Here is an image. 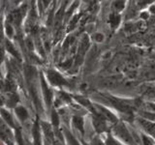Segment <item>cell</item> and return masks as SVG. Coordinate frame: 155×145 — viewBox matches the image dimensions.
<instances>
[{
  "instance_id": "obj_1",
  "label": "cell",
  "mask_w": 155,
  "mask_h": 145,
  "mask_svg": "<svg viewBox=\"0 0 155 145\" xmlns=\"http://www.w3.org/2000/svg\"><path fill=\"white\" fill-rule=\"evenodd\" d=\"M46 76H47V79L48 81L52 86H55V87H64L68 85V82L67 80L64 79L59 72H57L53 69H48L46 72Z\"/></svg>"
},
{
  "instance_id": "obj_15",
  "label": "cell",
  "mask_w": 155,
  "mask_h": 145,
  "mask_svg": "<svg viewBox=\"0 0 155 145\" xmlns=\"http://www.w3.org/2000/svg\"><path fill=\"white\" fill-rule=\"evenodd\" d=\"M2 106H3V97L1 93H0V108H2Z\"/></svg>"
},
{
  "instance_id": "obj_5",
  "label": "cell",
  "mask_w": 155,
  "mask_h": 145,
  "mask_svg": "<svg viewBox=\"0 0 155 145\" xmlns=\"http://www.w3.org/2000/svg\"><path fill=\"white\" fill-rule=\"evenodd\" d=\"M93 124L98 133H104L107 130V120L99 113L93 116Z\"/></svg>"
},
{
  "instance_id": "obj_14",
  "label": "cell",
  "mask_w": 155,
  "mask_h": 145,
  "mask_svg": "<svg viewBox=\"0 0 155 145\" xmlns=\"http://www.w3.org/2000/svg\"><path fill=\"white\" fill-rule=\"evenodd\" d=\"M143 144L144 145H154L152 140L150 139L149 137H145V135H143Z\"/></svg>"
},
{
  "instance_id": "obj_8",
  "label": "cell",
  "mask_w": 155,
  "mask_h": 145,
  "mask_svg": "<svg viewBox=\"0 0 155 145\" xmlns=\"http://www.w3.org/2000/svg\"><path fill=\"white\" fill-rule=\"evenodd\" d=\"M5 47V50L10 53V54H12L14 57H16L18 60H21V56H19L16 47L14 46V44L10 41L9 39H6V41H5V47Z\"/></svg>"
},
{
  "instance_id": "obj_9",
  "label": "cell",
  "mask_w": 155,
  "mask_h": 145,
  "mask_svg": "<svg viewBox=\"0 0 155 145\" xmlns=\"http://www.w3.org/2000/svg\"><path fill=\"white\" fill-rule=\"evenodd\" d=\"M142 124H143V128L145 130V132L155 138V123L148 122V121H143Z\"/></svg>"
},
{
  "instance_id": "obj_6",
  "label": "cell",
  "mask_w": 155,
  "mask_h": 145,
  "mask_svg": "<svg viewBox=\"0 0 155 145\" xmlns=\"http://www.w3.org/2000/svg\"><path fill=\"white\" fill-rule=\"evenodd\" d=\"M14 110H15V114H16L17 118L18 119V121H21V123H24L25 121L28 120L29 113H28L27 109L24 108L23 105H18L14 108Z\"/></svg>"
},
{
  "instance_id": "obj_11",
  "label": "cell",
  "mask_w": 155,
  "mask_h": 145,
  "mask_svg": "<svg viewBox=\"0 0 155 145\" xmlns=\"http://www.w3.org/2000/svg\"><path fill=\"white\" fill-rule=\"evenodd\" d=\"M65 137L67 138V141L69 142L70 145H80L79 142H78V140L73 137L69 132H65Z\"/></svg>"
},
{
  "instance_id": "obj_10",
  "label": "cell",
  "mask_w": 155,
  "mask_h": 145,
  "mask_svg": "<svg viewBox=\"0 0 155 145\" xmlns=\"http://www.w3.org/2000/svg\"><path fill=\"white\" fill-rule=\"evenodd\" d=\"M73 125L74 127L80 130L81 133H84V119L80 116H75L73 117Z\"/></svg>"
},
{
  "instance_id": "obj_4",
  "label": "cell",
  "mask_w": 155,
  "mask_h": 145,
  "mask_svg": "<svg viewBox=\"0 0 155 145\" xmlns=\"http://www.w3.org/2000/svg\"><path fill=\"white\" fill-rule=\"evenodd\" d=\"M41 124L39 121H36L32 128V137L34 145H43L42 142V132H41Z\"/></svg>"
},
{
  "instance_id": "obj_12",
  "label": "cell",
  "mask_w": 155,
  "mask_h": 145,
  "mask_svg": "<svg viewBox=\"0 0 155 145\" xmlns=\"http://www.w3.org/2000/svg\"><path fill=\"white\" fill-rule=\"evenodd\" d=\"M106 145H123L122 142H119L117 138L114 137H109L106 140Z\"/></svg>"
},
{
  "instance_id": "obj_7",
  "label": "cell",
  "mask_w": 155,
  "mask_h": 145,
  "mask_svg": "<svg viewBox=\"0 0 155 145\" xmlns=\"http://www.w3.org/2000/svg\"><path fill=\"white\" fill-rule=\"evenodd\" d=\"M41 87H42L43 94H44V96H45L47 104L50 105L51 102V99H52V94H51V89L48 88V86L47 82H46V80H45V79H44L43 76H41Z\"/></svg>"
},
{
  "instance_id": "obj_16",
  "label": "cell",
  "mask_w": 155,
  "mask_h": 145,
  "mask_svg": "<svg viewBox=\"0 0 155 145\" xmlns=\"http://www.w3.org/2000/svg\"><path fill=\"white\" fill-rule=\"evenodd\" d=\"M0 145H5L4 143H1V142H0Z\"/></svg>"
},
{
  "instance_id": "obj_2",
  "label": "cell",
  "mask_w": 155,
  "mask_h": 145,
  "mask_svg": "<svg viewBox=\"0 0 155 145\" xmlns=\"http://www.w3.org/2000/svg\"><path fill=\"white\" fill-rule=\"evenodd\" d=\"M114 137L117 139H120L124 143L127 144L133 143L132 135L130 134L129 130L123 124H117L114 128Z\"/></svg>"
},
{
  "instance_id": "obj_3",
  "label": "cell",
  "mask_w": 155,
  "mask_h": 145,
  "mask_svg": "<svg viewBox=\"0 0 155 145\" xmlns=\"http://www.w3.org/2000/svg\"><path fill=\"white\" fill-rule=\"evenodd\" d=\"M0 116H1V119L4 121V123L9 126L11 129L16 130L17 128H18L16 123V119L14 118V116L10 112V110L4 108V106L0 108Z\"/></svg>"
},
{
  "instance_id": "obj_13",
  "label": "cell",
  "mask_w": 155,
  "mask_h": 145,
  "mask_svg": "<svg viewBox=\"0 0 155 145\" xmlns=\"http://www.w3.org/2000/svg\"><path fill=\"white\" fill-rule=\"evenodd\" d=\"M5 51H6L5 47L0 44V67L3 64V61L5 59Z\"/></svg>"
}]
</instances>
